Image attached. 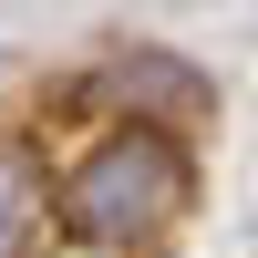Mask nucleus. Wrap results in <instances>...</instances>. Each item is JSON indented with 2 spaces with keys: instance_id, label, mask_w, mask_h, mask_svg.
<instances>
[{
  "instance_id": "4",
  "label": "nucleus",
  "mask_w": 258,
  "mask_h": 258,
  "mask_svg": "<svg viewBox=\"0 0 258 258\" xmlns=\"http://www.w3.org/2000/svg\"><path fill=\"white\" fill-rule=\"evenodd\" d=\"M41 258H103V248H62V238H52V248H41Z\"/></svg>"
},
{
  "instance_id": "1",
  "label": "nucleus",
  "mask_w": 258,
  "mask_h": 258,
  "mask_svg": "<svg viewBox=\"0 0 258 258\" xmlns=\"http://www.w3.org/2000/svg\"><path fill=\"white\" fill-rule=\"evenodd\" d=\"M186 217H197V135L103 114L93 135L52 165V227H62V248L155 258V248H176Z\"/></svg>"
},
{
  "instance_id": "3",
  "label": "nucleus",
  "mask_w": 258,
  "mask_h": 258,
  "mask_svg": "<svg viewBox=\"0 0 258 258\" xmlns=\"http://www.w3.org/2000/svg\"><path fill=\"white\" fill-rule=\"evenodd\" d=\"M41 217H52V155L41 135L0 124V258H41Z\"/></svg>"
},
{
  "instance_id": "2",
  "label": "nucleus",
  "mask_w": 258,
  "mask_h": 258,
  "mask_svg": "<svg viewBox=\"0 0 258 258\" xmlns=\"http://www.w3.org/2000/svg\"><path fill=\"white\" fill-rule=\"evenodd\" d=\"M73 103H103V114H135V124H165V135H197L207 114H217V73L186 52H165V41H114L103 52V73L73 83Z\"/></svg>"
}]
</instances>
